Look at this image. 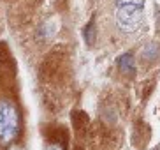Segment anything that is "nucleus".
Masks as SVG:
<instances>
[{
  "label": "nucleus",
  "mask_w": 160,
  "mask_h": 150,
  "mask_svg": "<svg viewBox=\"0 0 160 150\" xmlns=\"http://www.w3.org/2000/svg\"><path fill=\"white\" fill-rule=\"evenodd\" d=\"M9 150H23V148H21V147H18V145H14V147H11Z\"/></svg>",
  "instance_id": "7"
},
{
  "label": "nucleus",
  "mask_w": 160,
  "mask_h": 150,
  "mask_svg": "<svg viewBox=\"0 0 160 150\" xmlns=\"http://www.w3.org/2000/svg\"><path fill=\"white\" fill-rule=\"evenodd\" d=\"M46 150H63V147H62L60 143H49V145L46 147Z\"/></svg>",
  "instance_id": "6"
},
{
  "label": "nucleus",
  "mask_w": 160,
  "mask_h": 150,
  "mask_svg": "<svg viewBox=\"0 0 160 150\" xmlns=\"http://www.w3.org/2000/svg\"><path fill=\"white\" fill-rule=\"evenodd\" d=\"M146 0H116V5H134V7H142Z\"/></svg>",
  "instance_id": "5"
},
{
  "label": "nucleus",
  "mask_w": 160,
  "mask_h": 150,
  "mask_svg": "<svg viewBox=\"0 0 160 150\" xmlns=\"http://www.w3.org/2000/svg\"><path fill=\"white\" fill-rule=\"evenodd\" d=\"M114 21L122 32L136 34L144 27V14L142 7H134V5H116V14Z\"/></svg>",
  "instance_id": "2"
},
{
  "label": "nucleus",
  "mask_w": 160,
  "mask_h": 150,
  "mask_svg": "<svg viewBox=\"0 0 160 150\" xmlns=\"http://www.w3.org/2000/svg\"><path fill=\"white\" fill-rule=\"evenodd\" d=\"M83 37H85V41L88 42V44H93L95 42V25H93V21H90V23L86 25V28L83 30Z\"/></svg>",
  "instance_id": "4"
},
{
  "label": "nucleus",
  "mask_w": 160,
  "mask_h": 150,
  "mask_svg": "<svg viewBox=\"0 0 160 150\" xmlns=\"http://www.w3.org/2000/svg\"><path fill=\"white\" fill-rule=\"evenodd\" d=\"M118 67L122 72H128L132 74L134 71H136V62H134V56L132 55H122L118 58Z\"/></svg>",
  "instance_id": "3"
},
{
  "label": "nucleus",
  "mask_w": 160,
  "mask_h": 150,
  "mask_svg": "<svg viewBox=\"0 0 160 150\" xmlns=\"http://www.w3.org/2000/svg\"><path fill=\"white\" fill-rule=\"evenodd\" d=\"M19 132L18 110L9 99H0V145H11Z\"/></svg>",
  "instance_id": "1"
}]
</instances>
